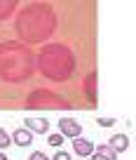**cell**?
<instances>
[{"label": "cell", "mask_w": 136, "mask_h": 160, "mask_svg": "<svg viewBox=\"0 0 136 160\" xmlns=\"http://www.w3.org/2000/svg\"><path fill=\"white\" fill-rule=\"evenodd\" d=\"M47 141H49V146L59 148V146L63 144V137H61V134H49V137H47Z\"/></svg>", "instance_id": "52a82bcc"}, {"label": "cell", "mask_w": 136, "mask_h": 160, "mask_svg": "<svg viewBox=\"0 0 136 160\" xmlns=\"http://www.w3.org/2000/svg\"><path fill=\"white\" fill-rule=\"evenodd\" d=\"M96 125L99 127H113L115 125V118H96Z\"/></svg>", "instance_id": "ba28073f"}, {"label": "cell", "mask_w": 136, "mask_h": 160, "mask_svg": "<svg viewBox=\"0 0 136 160\" xmlns=\"http://www.w3.org/2000/svg\"><path fill=\"white\" fill-rule=\"evenodd\" d=\"M12 141H14L16 146H30L33 144V132H28L26 127H19V130H14V134H12Z\"/></svg>", "instance_id": "277c9868"}, {"label": "cell", "mask_w": 136, "mask_h": 160, "mask_svg": "<svg viewBox=\"0 0 136 160\" xmlns=\"http://www.w3.org/2000/svg\"><path fill=\"white\" fill-rule=\"evenodd\" d=\"M0 160H7V155H5V153H0Z\"/></svg>", "instance_id": "7c38bea8"}, {"label": "cell", "mask_w": 136, "mask_h": 160, "mask_svg": "<svg viewBox=\"0 0 136 160\" xmlns=\"http://www.w3.org/2000/svg\"><path fill=\"white\" fill-rule=\"evenodd\" d=\"M28 160H52V158H47L45 153H42V151H33V153H30V158Z\"/></svg>", "instance_id": "30bf717a"}, {"label": "cell", "mask_w": 136, "mask_h": 160, "mask_svg": "<svg viewBox=\"0 0 136 160\" xmlns=\"http://www.w3.org/2000/svg\"><path fill=\"white\" fill-rule=\"evenodd\" d=\"M89 158L91 160H115V151L110 146H99V148H94V153Z\"/></svg>", "instance_id": "5b68a950"}, {"label": "cell", "mask_w": 136, "mask_h": 160, "mask_svg": "<svg viewBox=\"0 0 136 160\" xmlns=\"http://www.w3.org/2000/svg\"><path fill=\"white\" fill-rule=\"evenodd\" d=\"M26 130L33 132V134H47V130H49V125H47V120L42 118H26Z\"/></svg>", "instance_id": "3957f363"}, {"label": "cell", "mask_w": 136, "mask_h": 160, "mask_svg": "<svg viewBox=\"0 0 136 160\" xmlns=\"http://www.w3.org/2000/svg\"><path fill=\"white\" fill-rule=\"evenodd\" d=\"M52 160H71V155H68V153H63V151H59V153H56Z\"/></svg>", "instance_id": "8fae6325"}, {"label": "cell", "mask_w": 136, "mask_h": 160, "mask_svg": "<svg viewBox=\"0 0 136 160\" xmlns=\"http://www.w3.org/2000/svg\"><path fill=\"white\" fill-rule=\"evenodd\" d=\"M127 146H129V139H127L124 134L110 137V148L115 151V153H122V151H127Z\"/></svg>", "instance_id": "8992f818"}, {"label": "cell", "mask_w": 136, "mask_h": 160, "mask_svg": "<svg viewBox=\"0 0 136 160\" xmlns=\"http://www.w3.org/2000/svg\"><path fill=\"white\" fill-rule=\"evenodd\" d=\"M59 130H61V137H68V139H77L82 134V125H77L73 118H61Z\"/></svg>", "instance_id": "6da1fadb"}, {"label": "cell", "mask_w": 136, "mask_h": 160, "mask_svg": "<svg viewBox=\"0 0 136 160\" xmlns=\"http://www.w3.org/2000/svg\"><path fill=\"white\" fill-rule=\"evenodd\" d=\"M73 148H75V153H77V155L87 158V155H91V153H94V148H96V146L91 144L89 139H82V137H77V139L73 141Z\"/></svg>", "instance_id": "7a4b0ae2"}, {"label": "cell", "mask_w": 136, "mask_h": 160, "mask_svg": "<svg viewBox=\"0 0 136 160\" xmlns=\"http://www.w3.org/2000/svg\"><path fill=\"white\" fill-rule=\"evenodd\" d=\"M7 146H10V134L0 127V148H7Z\"/></svg>", "instance_id": "9c48e42d"}]
</instances>
